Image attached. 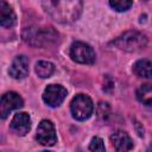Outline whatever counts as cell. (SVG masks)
Here are the masks:
<instances>
[{"label":"cell","mask_w":152,"mask_h":152,"mask_svg":"<svg viewBox=\"0 0 152 152\" xmlns=\"http://www.w3.org/2000/svg\"><path fill=\"white\" fill-rule=\"evenodd\" d=\"M48 15L57 23L70 24L76 21L82 13V0H42Z\"/></svg>","instance_id":"6da1fadb"},{"label":"cell","mask_w":152,"mask_h":152,"mask_svg":"<svg viewBox=\"0 0 152 152\" xmlns=\"http://www.w3.org/2000/svg\"><path fill=\"white\" fill-rule=\"evenodd\" d=\"M23 39L36 48H45L58 42V33L52 27H27L23 31Z\"/></svg>","instance_id":"7a4b0ae2"},{"label":"cell","mask_w":152,"mask_h":152,"mask_svg":"<svg viewBox=\"0 0 152 152\" xmlns=\"http://www.w3.org/2000/svg\"><path fill=\"white\" fill-rule=\"evenodd\" d=\"M113 44L124 51L137 52L142 50L147 45V38L145 34L138 31H127L113 40Z\"/></svg>","instance_id":"3957f363"},{"label":"cell","mask_w":152,"mask_h":152,"mask_svg":"<svg viewBox=\"0 0 152 152\" xmlns=\"http://www.w3.org/2000/svg\"><path fill=\"white\" fill-rule=\"evenodd\" d=\"M70 110H71L74 119L78 121H83V120L89 119L90 115L93 114L94 104H93L91 99L88 95L78 94L71 100Z\"/></svg>","instance_id":"277c9868"},{"label":"cell","mask_w":152,"mask_h":152,"mask_svg":"<svg viewBox=\"0 0 152 152\" xmlns=\"http://www.w3.org/2000/svg\"><path fill=\"white\" fill-rule=\"evenodd\" d=\"M69 53L74 62L81 64H93L96 58L93 48L83 42H74L70 46Z\"/></svg>","instance_id":"5b68a950"},{"label":"cell","mask_w":152,"mask_h":152,"mask_svg":"<svg viewBox=\"0 0 152 152\" xmlns=\"http://www.w3.org/2000/svg\"><path fill=\"white\" fill-rule=\"evenodd\" d=\"M36 139L44 146H52L57 141L55 126L50 120H42L37 127Z\"/></svg>","instance_id":"8992f818"},{"label":"cell","mask_w":152,"mask_h":152,"mask_svg":"<svg viewBox=\"0 0 152 152\" xmlns=\"http://www.w3.org/2000/svg\"><path fill=\"white\" fill-rule=\"evenodd\" d=\"M23 106H24V101L19 94H17L14 91H8V93L4 94L1 96V102H0L1 119H6L12 110L19 109Z\"/></svg>","instance_id":"52a82bcc"},{"label":"cell","mask_w":152,"mask_h":152,"mask_svg":"<svg viewBox=\"0 0 152 152\" xmlns=\"http://www.w3.org/2000/svg\"><path fill=\"white\" fill-rule=\"evenodd\" d=\"M66 96V89L59 84H49L43 93V101L50 107H58Z\"/></svg>","instance_id":"ba28073f"},{"label":"cell","mask_w":152,"mask_h":152,"mask_svg":"<svg viewBox=\"0 0 152 152\" xmlns=\"http://www.w3.org/2000/svg\"><path fill=\"white\" fill-rule=\"evenodd\" d=\"M10 128L17 135H25L31 128V119L30 115L25 112H19L14 114L13 119L11 120Z\"/></svg>","instance_id":"9c48e42d"},{"label":"cell","mask_w":152,"mask_h":152,"mask_svg":"<svg viewBox=\"0 0 152 152\" xmlns=\"http://www.w3.org/2000/svg\"><path fill=\"white\" fill-rule=\"evenodd\" d=\"M8 74L15 80H21L26 77L28 74V59L24 55L17 56L8 69Z\"/></svg>","instance_id":"30bf717a"},{"label":"cell","mask_w":152,"mask_h":152,"mask_svg":"<svg viewBox=\"0 0 152 152\" xmlns=\"http://www.w3.org/2000/svg\"><path fill=\"white\" fill-rule=\"evenodd\" d=\"M110 142L116 151L124 152L133 148V141L131 137L124 131H116L110 135Z\"/></svg>","instance_id":"8fae6325"},{"label":"cell","mask_w":152,"mask_h":152,"mask_svg":"<svg viewBox=\"0 0 152 152\" xmlns=\"http://www.w3.org/2000/svg\"><path fill=\"white\" fill-rule=\"evenodd\" d=\"M17 23V17L12 7L5 1H0V24L2 27H13Z\"/></svg>","instance_id":"7c38bea8"},{"label":"cell","mask_w":152,"mask_h":152,"mask_svg":"<svg viewBox=\"0 0 152 152\" xmlns=\"http://www.w3.org/2000/svg\"><path fill=\"white\" fill-rule=\"evenodd\" d=\"M133 72L142 78H148L152 76V62L147 59H139L133 64Z\"/></svg>","instance_id":"4fadbf2b"},{"label":"cell","mask_w":152,"mask_h":152,"mask_svg":"<svg viewBox=\"0 0 152 152\" xmlns=\"http://www.w3.org/2000/svg\"><path fill=\"white\" fill-rule=\"evenodd\" d=\"M135 95L140 103L145 106H152V84H142L138 88Z\"/></svg>","instance_id":"5bb4252c"},{"label":"cell","mask_w":152,"mask_h":152,"mask_svg":"<svg viewBox=\"0 0 152 152\" xmlns=\"http://www.w3.org/2000/svg\"><path fill=\"white\" fill-rule=\"evenodd\" d=\"M34 70H36V74L42 77V78H48L50 77L53 71H55V65L51 63V62H48V61H39L36 66H34Z\"/></svg>","instance_id":"9a60e30c"},{"label":"cell","mask_w":152,"mask_h":152,"mask_svg":"<svg viewBox=\"0 0 152 152\" xmlns=\"http://www.w3.org/2000/svg\"><path fill=\"white\" fill-rule=\"evenodd\" d=\"M133 1L132 0H109V5L118 12H125L131 8Z\"/></svg>","instance_id":"2e32d148"},{"label":"cell","mask_w":152,"mask_h":152,"mask_svg":"<svg viewBox=\"0 0 152 152\" xmlns=\"http://www.w3.org/2000/svg\"><path fill=\"white\" fill-rule=\"evenodd\" d=\"M89 150L90 151H100V152H103L106 150L104 147V144H103V140L99 137H94L89 144Z\"/></svg>","instance_id":"e0dca14e"},{"label":"cell","mask_w":152,"mask_h":152,"mask_svg":"<svg viewBox=\"0 0 152 152\" xmlns=\"http://www.w3.org/2000/svg\"><path fill=\"white\" fill-rule=\"evenodd\" d=\"M147 151H152V144H151V145H150V147H148V148H147Z\"/></svg>","instance_id":"ac0fdd59"}]
</instances>
